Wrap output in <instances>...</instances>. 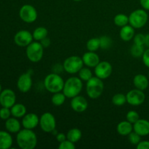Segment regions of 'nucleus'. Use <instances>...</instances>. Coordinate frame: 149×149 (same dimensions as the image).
Returning <instances> with one entry per match:
<instances>
[{
	"mask_svg": "<svg viewBox=\"0 0 149 149\" xmlns=\"http://www.w3.org/2000/svg\"><path fill=\"white\" fill-rule=\"evenodd\" d=\"M141 135H138L137 132H135V131H132L129 135H128V138H129V141L130 142V143L132 145L137 146L140 142L141 141Z\"/></svg>",
	"mask_w": 149,
	"mask_h": 149,
	"instance_id": "35",
	"label": "nucleus"
},
{
	"mask_svg": "<svg viewBox=\"0 0 149 149\" xmlns=\"http://www.w3.org/2000/svg\"><path fill=\"white\" fill-rule=\"evenodd\" d=\"M26 56L28 59L33 63H38L42 59L44 55V47L40 42H32L26 47Z\"/></svg>",
	"mask_w": 149,
	"mask_h": 149,
	"instance_id": "6",
	"label": "nucleus"
},
{
	"mask_svg": "<svg viewBox=\"0 0 149 149\" xmlns=\"http://www.w3.org/2000/svg\"><path fill=\"white\" fill-rule=\"evenodd\" d=\"M40 43L42 44V45L44 47V48L48 47L50 45L51 41L50 39H49V38H48L47 36V37L45 38V39H43L42 40L40 41Z\"/></svg>",
	"mask_w": 149,
	"mask_h": 149,
	"instance_id": "41",
	"label": "nucleus"
},
{
	"mask_svg": "<svg viewBox=\"0 0 149 149\" xmlns=\"http://www.w3.org/2000/svg\"><path fill=\"white\" fill-rule=\"evenodd\" d=\"M100 48L103 49H108L111 47L113 44L111 38L108 36H103L100 38Z\"/></svg>",
	"mask_w": 149,
	"mask_h": 149,
	"instance_id": "33",
	"label": "nucleus"
},
{
	"mask_svg": "<svg viewBox=\"0 0 149 149\" xmlns=\"http://www.w3.org/2000/svg\"><path fill=\"white\" fill-rule=\"evenodd\" d=\"M133 131L143 136L149 135V121L144 119H139L135 124H133Z\"/></svg>",
	"mask_w": 149,
	"mask_h": 149,
	"instance_id": "18",
	"label": "nucleus"
},
{
	"mask_svg": "<svg viewBox=\"0 0 149 149\" xmlns=\"http://www.w3.org/2000/svg\"><path fill=\"white\" fill-rule=\"evenodd\" d=\"M84 65L82 58L77 55H72L64 61L63 67L67 73L74 74L78 73Z\"/></svg>",
	"mask_w": 149,
	"mask_h": 149,
	"instance_id": "7",
	"label": "nucleus"
},
{
	"mask_svg": "<svg viewBox=\"0 0 149 149\" xmlns=\"http://www.w3.org/2000/svg\"><path fill=\"white\" fill-rule=\"evenodd\" d=\"M86 47L88 49V51L91 52H96L99 48H100V38H92L89 39L87 42Z\"/></svg>",
	"mask_w": 149,
	"mask_h": 149,
	"instance_id": "29",
	"label": "nucleus"
},
{
	"mask_svg": "<svg viewBox=\"0 0 149 149\" xmlns=\"http://www.w3.org/2000/svg\"><path fill=\"white\" fill-rule=\"evenodd\" d=\"M13 145V138L9 132L0 131V149H8Z\"/></svg>",
	"mask_w": 149,
	"mask_h": 149,
	"instance_id": "22",
	"label": "nucleus"
},
{
	"mask_svg": "<svg viewBox=\"0 0 149 149\" xmlns=\"http://www.w3.org/2000/svg\"><path fill=\"white\" fill-rule=\"evenodd\" d=\"M148 15L146 10L144 9H137L129 15V23L134 29H141L146 24Z\"/></svg>",
	"mask_w": 149,
	"mask_h": 149,
	"instance_id": "5",
	"label": "nucleus"
},
{
	"mask_svg": "<svg viewBox=\"0 0 149 149\" xmlns=\"http://www.w3.org/2000/svg\"><path fill=\"white\" fill-rule=\"evenodd\" d=\"M82 87V80L79 77H71L64 83L63 93L67 98H73L79 95Z\"/></svg>",
	"mask_w": 149,
	"mask_h": 149,
	"instance_id": "2",
	"label": "nucleus"
},
{
	"mask_svg": "<svg viewBox=\"0 0 149 149\" xmlns=\"http://www.w3.org/2000/svg\"><path fill=\"white\" fill-rule=\"evenodd\" d=\"M11 114V110H10L9 108L3 107L2 109H0V118L3 120L8 119Z\"/></svg>",
	"mask_w": 149,
	"mask_h": 149,
	"instance_id": "38",
	"label": "nucleus"
},
{
	"mask_svg": "<svg viewBox=\"0 0 149 149\" xmlns=\"http://www.w3.org/2000/svg\"><path fill=\"white\" fill-rule=\"evenodd\" d=\"M20 123L15 118H9L6 120L5 127L10 133H17L20 130Z\"/></svg>",
	"mask_w": 149,
	"mask_h": 149,
	"instance_id": "23",
	"label": "nucleus"
},
{
	"mask_svg": "<svg viewBox=\"0 0 149 149\" xmlns=\"http://www.w3.org/2000/svg\"><path fill=\"white\" fill-rule=\"evenodd\" d=\"M66 139H67L66 135H65V134L62 133V132H61V133H58L56 135V140L59 143L63 142V141H65V140H66Z\"/></svg>",
	"mask_w": 149,
	"mask_h": 149,
	"instance_id": "43",
	"label": "nucleus"
},
{
	"mask_svg": "<svg viewBox=\"0 0 149 149\" xmlns=\"http://www.w3.org/2000/svg\"><path fill=\"white\" fill-rule=\"evenodd\" d=\"M134 39V44L138 45H142L144 46L146 42V36L143 33H138V34L135 35L133 38Z\"/></svg>",
	"mask_w": 149,
	"mask_h": 149,
	"instance_id": "36",
	"label": "nucleus"
},
{
	"mask_svg": "<svg viewBox=\"0 0 149 149\" xmlns=\"http://www.w3.org/2000/svg\"><path fill=\"white\" fill-rule=\"evenodd\" d=\"M1 93V84H0V93Z\"/></svg>",
	"mask_w": 149,
	"mask_h": 149,
	"instance_id": "45",
	"label": "nucleus"
},
{
	"mask_svg": "<svg viewBox=\"0 0 149 149\" xmlns=\"http://www.w3.org/2000/svg\"><path fill=\"white\" fill-rule=\"evenodd\" d=\"M113 23L119 27H123L129 23V16L122 13L117 14L113 18Z\"/></svg>",
	"mask_w": 149,
	"mask_h": 149,
	"instance_id": "27",
	"label": "nucleus"
},
{
	"mask_svg": "<svg viewBox=\"0 0 149 149\" xmlns=\"http://www.w3.org/2000/svg\"><path fill=\"white\" fill-rule=\"evenodd\" d=\"M16 95L14 91L10 89H5L0 93V104L2 107L11 109L12 106L15 104Z\"/></svg>",
	"mask_w": 149,
	"mask_h": 149,
	"instance_id": "13",
	"label": "nucleus"
},
{
	"mask_svg": "<svg viewBox=\"0 0 149 149\" xmlns=\"http://www.w3.org/2000/svg\"><path fill=\"white\" fill-rule=\"evenodd\" d=\"M64 83L62 77L57 73H52L46 76L44 80V85L49 93H56L62 92Z\"/></svg>",
	"mask_w": 149,
	"mask_h": 149,
	"instance_id": "3",
	"label": "nucleus"
},
{
	"mask_svg": "<svg viewBox=\"0 0 149 149\" xmlns=\"http://www.w3.org/2000/svg\"><path fill=\"white\" fill-rule=\"evenodd\" d=\"M127 103L133 106L142 105L146 100V95L143 90L135 88L130 90L126 95Z\"/></svg>",
	"mask_w": 149,
	"mask_h": 149,
	"instance_id": "10",
	"label": "nucleus"
},
{
	"mask_svg": "<svg viewBox=\"0 0 149 149\" xmlns=\"http://www.w3.org/2000/svg\"><path fill=\"white\" fill-rule=\"evenodd\" d=\"M112 71L113 68L111 64L108 61H100V63L95 67V77L103 80L109 78L111 75Z\"/></svg>",
	"mask_w": 149,
	"mask_h": 149,
	"instance_id": "11",
	"label": "nucleus"
},
{
	"mask_svg": "<svg viewBox=\"0 0 149 149\" xmlns=\"http://www.w3.org/2000/svg\"><path fill=\"white\" fill-rule=\"evenodd\" d=\"M140 4L143 9L149 11V0H140Z\"/></svg>",
	"mask_w": 149,
	"mask_h": 149,
	"instance_id": "42",
	"label": "nucleus"
},
{
	"mask_svg": "<svg viewBox=\"0 0 149 149\" xmlns=\"http://www.w3.org/2000/svg\"><path fill=\"white\" fill-rule=\"evenodd\" d=\"M145 45L149 47V34L146 35V42Z\"/></svg>",
	"mask_w": 149,
	"mask_h": 149,
	"instance_id": "44",
	"label": "nucleus"
},
{
	"mask_svg": "<svg viewBox=\"0 0 149 149\" xmlns=\"http://www.w3.org/2000/svg\"><path fill=\"white\" fill-rule=\"evenodd\" d=\"M32 35H33V38L35 41L40 42L41 40L47 36L48 31L46 28L43 27V26H39L34 29Z\"/></svg>",
	"mask_w": 149,
	"mask_h": 149,
	"instance_id": "26",
	"label": "nucleus"
},
{
	"mask_svg": "<svg viewBox=\"0 0 149 149\" xmlns=\"http://www.w3.org/2000/svg\"><path fill=\"white\" fill-rule=\"evenodd\" d=\"M119 36L125 42L132 40L135 36V29L130 25H126L121 28L119 31Z\"/></svg>",
	"mask_w": 149,
	"mask_h": 149,
	"instance_id": "20",
	"label": "nucleus"
},
{
	"mask_svg": "<svg viewBox=\"0 0 149 149\" xmlns=\"http://www.w3.org/2000/svg\"><path fill=\"white\" fill-rule=\"evenodd\" d=\"M39 126L45 132L50 133L56 127V119L50 112H45L39 119Z\"/></svg>",
	"mask_w": 149,
	"mask_h": 149,
	"instance_id": "8",
	"label": "nucleus"
},
{
	"mask_svg": "<svg viewBox=\"0 0 149 149\" xmlns=\"http://www.w3.org/2000/svg\"><path fill=\"white\" fill-rule=\"evenodd\" d=\"M140 119L139 113L136 111H130L127 112L126 115V119L130 122V123H132V125L135 124L138 119Z\"/></svg>",
	"mask_w": 149,
	"mask_h": 149,
	"instance_id": "34",
	"label": "nucleus"
},
{
	"mask_svg": "<svg viewBox=\"0 0 149 149\" xmlns=\"http://www.w3.org/2000/svg\"><path fill=\"white\" fill-rule=\"evenodd\" d=\"M74 1H83V0H74Z\"/></svg>",
	"mask_w": 149,
	"mask_h": 149,
	"instance_id": "46",
	"label": "nucleus"
},
{
	"mask_svg": "<svg viewBox=\"0 0 149 149\" xmlns=\"http://www.w3.org/2000/svg\"><path fill=\"white\" fill-rule=\"evenodd\" d=\"M104 91V83L103 79L97 77H93L87 81L86 93L91 99H97L101 96Z\"/></svg>",
	"mask_w": 149,
	"mask_h": 149,
	"instance_id": "4",
	"label": "nucleus"
},
{
	"mask_svg": "<svg viewBox=\"0 0 149 149\" xmlns=\"http://www.w3.org/2000/svg\"><path fill=\"white\" fill-rule=\"evenodd\" d=\"M33 35L27 30H21L17 31L14 36L15 43L19 47H25L33 42Z\"/></svg>",
	"mask_w": 149,
	"mask_h": 149,
	"instance_id": "12",
	"label": "nucleus"
},
{
	"mask_svg": "<svg viewBox=\"0 0 149 149\" xmlns=\"http://www.w3.org/2000/svg\"><path fill=\"white\" fill-rule=\"evenodd\" d=\"M39 125V118L36 113H26L23 117L22 125L26 129L33 130Z\"/></svg>",
	"mask_w": 149,
	"mask_h": 149,
	"instance_id": "16",
	"label": "nucleus"
},
{
	"mask_svg": "<svg viewBox=\"0 0 149 149\" xmlns=\"http://www.w3.org/2000/svg\"><path fill=\"white\" fill-rule=\"evenodd\" d=\"M78 74L79 77L86 82L93 77V72L89 67H82L78 72Z\"/></svg>",
	"mask_w": 149,
	"mask_h": 149,
	"instance_id": "30",
	"label": "nucleus"
},
{
	"mask_svg": "<svg viewBox=\"0 0 149 149\" xmlns=\"http://www.w3.org/2000/svg\"><path fill=\"white\" fill-rule=\"evenodd\" d=\"M58 148H59V149H74L76 148V146L74 143L66 139L65 141L60 143Z\"/></svg>",
	"mask_w": 149,
	"mask_h": 149,
	"instance_id": "37",
	"label": "nucleus"
},
{
	"mask_svg": "<svg viewBox=\"0 0 149 149\" xmlns=\"http://www.w3.org/2000/svg\"><path fill=\"white\" fill-rule=\"evenodd\" d=\"M144 46L134 44L130 49V54L134 58H141L144 53Z\"/></svg>",
	"mask_w": 149,
	"mask_h": 149,
	"instance_id": "32",
	"label": "nucleus"
},
{
	"mask_svg": "<svg viewBox=\"0 0 149 149\" xmlns=\"http://www.w3.org/2000/svg\"><path fill=\"white\" fill-rule=\"evenodd\" d=\"M71 107L75 112L81 113L87 110L88 107V102L85 97L79 95L71 98Z\"/></svg>",
	"mask_w": 149,
	"mask_h": 149,
	"instance_id": "15",
	"label": "nucleus"
},
{
	"mask_svg": "<svg viewBox=\"0 0 149 149\" xmlns=\"http://www.w3.org/2000/svg\"><path fill=\"white\" fill-rule=\"evenodd\" d=\"M81 58L84 65L89 68H95L100 63V58L95 52H86Z\"/></svg>",
	"mask_w": 149,
	"mask_h": 149,
	"instance_id": "17",
	"label": "nucleus"
},
{
	"mask_svg": "<svg viewBox=\"0 0 149 149\" xmlns=\"http://www.w3.org/2000/svg\"><path fill=\"white\" fill-rule=\"evenodd\" d=\"M65 98H66V97L64 95V93L59 92V93H53V95L51 97V101L54 106H61L65 103Z\"/></svg>",
	"mask_w": 149,
	"mask_h": 149,
	"instance_id": "28",
	"label": "nucleus"
},
{
	"mask_svg": "<svg viewBox=\"0 0 149 149\" xmlns=\"http://www.w3.org/2000/svg\"><path fill=\"white\" fill-rule=\"evenodd\" d=\"M133 84L135 88L143 91V90H146L148 88L149 85L148 79L143 74H138L134 77Z\"/></svg>",
	"mask_w": 149,
	"mask_h": 149,
	"instance_id": "19",
	"label": "nucleus"
},
{
	"mask_svg": "<svg viewBox=\"0 0 149 149\" xmlns=\"http://www.w3.org/2000/svg\"><path fill=\"white\" fill-rule=\"evenodd\" d=\"M18 146L22 149H33L37 145V137L32 130H20L16 138Z\"/></svg>",
	"mask_w": 149,
	"mask_h": 149,
	"instance_id": "1",
	"label": "nucleus"
},
{
	"mask_svg": "<svg viewBox=\"0 0 149 149\" xmlns=\"http://www.w3.org/2000/svg\"><path fill=\"white\" fill-rule=\"evenodd\" d=\"M117 132L122 136H127L133 131V125L127 120L122 121L116 127Z\"/></svg>",
	"mask_w": 149,
	"mask_h": 149,
	"instance_id": "21",
	"label": "nucleus"
},
{
	"mask_svg": "<svg viewBox=\"0 0 149 149\" xmlns=\"http://www.w3.org/2000/svg\"><path fill=\"white\" fill-rule=\"evenodd\" d=\"M137 149H149V141H141L138 145L136 146Z\"/></svg>",
	"mask_w": 149,
	"mask_h": 149,
	"instance_id": "40",
	"label": "nucleus"
},
{
	"mask_svg": "<svg viewBox=\"0 0 149 149\" xmlns=\"http://www.w3.org/2000/svg\"><path fill=\"white\" fill-rule=\"evenodd\" d=\"M26 107L22 103H15L11 107V113L14 117L21 118L26 114Z\"/></svg>",
	"mask_w": 149,
	"mask_h": 149,
	"instance_id": "24",
	"label": "nucleus"
},
{
	"mask_svg": "<svg viewBox=\"0 0 149 149\" xmlns=\"http://www.w3.org/2000/svg\"><path fill=\"white\" fill-rule=\"evenodd\" d=\"M112 103L114 106H122L127 103L126 95L122 93H117L112 97Z\"/></svg>",
	"mask_w": 149,
	"mask_h": 149,
	"instance_id": "31",
	"label": "nucleus"
},
{
	"mask_svg": "<svg viewBox=\"0 0 149 149\" xmlns=\"http://www.w3.org/2000/svg\"><path fill=\"white\" fill-rule=\"evenodd\" d=\"M32 84L33 81H32L31 74L29 71L21 74L17 81V88L23 93H28L31 88Z\"/></svg>",
	"mask_w": 149,
	"mask_h": 149,
	"instance_id": "14",
	"label": "nucleus"
},
{
	"mask_svg": "<svg viewBox=\"0 0 149 149\" xmlns=\"http://www.w3.org/2000/svg\"><path fill=\"white\" fill-rule=\"evenodd\" d=\"M142 60L144 65L149 68V48L144 51V53L142 56Z\"/></svg>",
	"mask_w": 149,
	"mask_h": 149,
	"instance_id": "39",
	"label": "nucleus"
},
{
	"mask_svg": "<svg viewBox=\"0 0 149 149\" xmlns=\"http://www.w3.org/2000/svg\"><path fill=\"white\" fill-rule=\"evenodd\" d=\"M148 77H149V71H148Z\"/></svg>",
	"mask_w": 149,
	"mask_h": 149,
	"instance_id": "47",
	"label": "nucleus"
},
{
	"mask_svg": "<svg viewBox=\"0 0 149 149\" xmlns=\"http://www.w3.org/2000/svg\"><path fill=\"white\" fill-rule=\"evenodd\" d=\"M20 19L25 23H32L37 19L38 13L36 8L31 4H24L19 11Z\"/></svg>",
	"mask_w": 149,
	"mask_h": 149,
	"instance_id": "9",
	"label": "nucleus"
},
{
	"mask_svg": "<svg viewBox=\"0 0 149 149\" xmlns=\"http://www.w3.org/2000/svg\"><path fill=\"white\" fill-rule=\"evenodd\" d=\"M82 136V133L81 131L78 128H72V129L69 130L66 134L67 140L71 141L74 143L78 142Z\"/></svg>",
	"mask_w": 149,
	"mask_h": 149,
	"instance_id": "25",
	"label": "nucleus"
}]
</instances>
